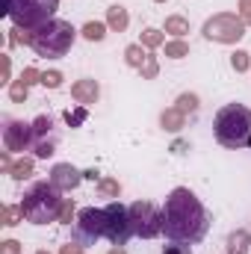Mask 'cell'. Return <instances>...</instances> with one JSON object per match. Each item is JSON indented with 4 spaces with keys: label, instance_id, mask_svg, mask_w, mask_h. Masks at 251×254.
<instances>
[{
    "label": "cell",
    "instance_id": "13",
    "mask_svg": "<svg viewBox=\"0 0 251 254\" xmlns=\"http://www.w3.org/2000/svg\"><path fill=\"white\" fill-rule=\"evenodd\" d=\"M107 27H110L113 33H125L127 27H130V15H127V9L122 3H113V6L107 9Z\"/></svg>",
    "mask_w": 251,
    "mask_h": 254
},
{
    "label": "cell",
    "instance_id": "25",
    "mask_svg": "<svg viewBox=\"0 0 251 254\" xmlns=\"http://www.w3.org/2000/svg\"><path fill=\"white\" fill-rule=\"evenodd\" d=\"M33 130H36V139H48L54 133V116H39L33 119Z\"/></svg>",
    "mask_w": 251,
    "mask_h": 254
},
{
    "label": "cell",
    "instance_id": "40",
    "mask_svg": "<svg viewBox=\"0 0 251 254\" xmlns=\"http://www.w3.org/2000/svg\"><path fill=\"white\" fill-rule=\"evenodd\" d=\"M83 178H89V181H101V175H98L95 169H89V172H83Z\"/></svg>",
    "mask_w": 251,
    "mask_h": 254
},
{
    "label": "cell",
    "instance_id": "12",
    "mask_svg": "<svg viewBox=\"0 0 251 254\" xmlns=\"http://www.w3.org/2000/svg\"><path fill=\"white\" fill-rule=\"evenodd\" d=\"M160 127L169 130V133H181V130L187 127V116H184L178 107H166V110L160 113Z\"/></svg>",
    "mask_w": 251,
    "mask_h": 254
},
{
    "label": "cell",
    "instance_id": "20",
    "mask_svg": "<svg viewBox=\"0 0 251 254\" xmlns=\"http://www.w3.org/2000/svg\"><path fill=\"white\" fill-rule=\"evenodd\" d=\"M163 48H166V57H169V60H184V57H189V42L187 39H169Z\"/></svg>",
    "mask_w": 251,
    "mask_h": 254
},
{
    "label": "cell",
    "instance_id": "35",
    "mask_svg": "<svg viewBox=\"0 0 251 254\" xmlns=\"http://www.w3.org/2000/svg\"><path fill=\"white\" fill-rule=\"evenodd\" d=\"M163 254H192V249H189V243H172L163 249Z\"/></svg>",
    "mask_w": 251,
    "mask_h": 254
},
{
    "label": "cell",
    "instance_id": "23",
    "mask_svg": "<svg viewBox=\"0 0 251 254\" xmlns=\"http://www.w3.org/2000/svg\"><path fill=\"white\" fill-rule=\"evenodd\" d=\"M27 216H24V207L21 204H6L3 207V225L6 228H15V225H21Z\"/></svg>",
    "mask_w": 251,
    "mask_h": 254
},
{
    "label": "cell",
    "instance_id": "8",
    "mask_svg": "<svg viewBox=\"0 0 251 254\" xmlns=\"http://www.w3.org/2000/svg\"><path fill=\"white\" fill-rule=\"evenodd\" d=\"M130 222H133V234L139 240H154L163 234V210L154 201H133Z\"/></svg>",
    "mask_w": 251,
    "mask_h": 254
},
{
    "label": "cell",
    "instance_id": "38",
    "mask_svg": "<svg viewBox=\"0 0 251 254\" xmlns=\"http://www.w3.org/2000/svg\"><path fill=\"white\" fill-rule=\"evenodd\" d=\"M12 166H15V160L9 157V151H0V169L9 175V172H12Z\"/></svg>",
    "mask_w": 251,
    "mask_h": 254
},
{
    "label": "cell",
    "instance_id": "42",
    "mask_svg": "<svg viewBox=\"0 0 251 254\" xmlns=\"http://www.w3.org/2000/svg\"><path fill=\"white\" fill-rule=\"evenodd\" d=\"M240 18H243V21H246V24L251 27V12H246V15H240Z\"/></svg>",
    "mask_w": 251,
    "mask_h": 254
},
{
    "label": "cell",
    "instance_id": "9",
    "mask_svg": "<svg viewBox=\"0 0 251 254\" xmlns=\"http://www.w3.org/2000/svg\"><path fill=\"white\" fill-rule=\"evenodd\" d=\"M36 145V130L33 122H18V119H6L3 122V148L6 151H33Z\"/></svg>",
    "mask_w": 251,
    "mask_h": 254
},
{
    "label": "cell",
    "instance_id": "18",
    "mask_svg": "<svg viewBox=\"0 0 251 254\" xmlns=\"http://www.w3.org/2000/svg\"><path fill=\"white\" fill-rule=\"evenodd\" d=\"M33 169H36L33 157H21V160H15L9 178H12V181H30V178H33Z\"/></svg>",
    "mask_w": 251,
    "mask_h": 254
},
{
    "label": "cell",
    "instance_id": "21",
    "mask_svg": "<svg viewBox=\"0 0 251 254\" xmlns=\"http://www.w3.org/2000/svg\"><path fill=\"white\" fill-rule=\"evenodd\" d=\"M98 195H101V198L116 201V198L122 195V184H119L116 178H101V181H98Z\"/></svg>",
    "mask_w": 251,
    "mask_h": 254
},
{
    "label": "cell",
    "instance_id": "2",
    "mask_svg": "<svg viewBox=\"0 0 251 254\" xmlns=\"http://www.w3.org/2000/svg\"><path fill=\"white\" fill-rule=\"evenodd\" d=\"M213 133L222 148H246L251 139V110L246 104H225L213 119Z\"/></svg>",
    "mask_w": 251,
    "mask_h": 254
},
{
    "label": "cell",
    "instance_id": "33",
    "mask_svg": "<svg viewBox=\"0 0 251 254\" xmlns=\"http://www.w3.org/2000/svg\"><path fill=\"white\" fill-rule=\"evenodd\" d=\"M12 60H9V54H0V83L3 86H9L12 83Z\"/></svg>",
    "mask_w": 251,
    "mask_h": 254
},
{
    "label": "cell",
    "instance_id": "37",
    "mask_svg": "<svg viewBox=\"0 0 251 254\" xmlns=\"http://www.w3.org/2000/svg\"><path fill=\"white\" fill-rule=\"evenodd\" d=\"M0 249H3V254H21V243L18 240H3Z\"/></svg>",
    "mask_w": 251,
    "mask_h": 254
},
{
    "label": "cell",
    "instance_id": "29",
    "mask_svg": "<svg viewBox=\"0 0 251 254\" xmlns=\"http://www.w3.org/2000/svg\"><path fill=\"white\" fill-rule=\"evenodd\" d=\"M139 74H142V80H154V77L160 74V63H157V57H154V54H148V60L142 63Z\"/></svg>",
    "mask_w": 251,
    "mask_h": 254
},
{
    "label": "cell",
    "instance_id": "19",
    "mask_svg": "<svg viewBox=\"0 0 251 254\" xmlns=\"http://www.w3.org/2000/svg\"><path fill=\"white\" fill-rule=\"evenodd\" d=\"M175 107H178L184 116H192V113H198V107H201V98H198L195 92H184V95H178Z\"/></svg>",
    "mask_w": 251,
    "mask_h": 254
},
{
    "label": "cell",
    "instance_id": "15",
    "mask_svg": "<svg viewBox=\"0 0 251 254\" xmlns=\"http://www.w3.org/2000/svg\"><path fill=\"white\" fill-rule=\"evenodd\" d=\"M251 252V234L249 231H234L228 234V254H249Z\"/></svg>",
    "mask_w": 251,
    "mask_h": 254
},
{
    "label": "cell",
    "instance_id": "30",
    "mask_svg": "<svg viewBox=\"0 0 251 254\" xmlns=\"http://www.w3.org/2000/svg\"><path fill=\"white\" fill-rule=\"evenodd\" d=\"M86 119H89V107H77V110H68V113H65L68 127H80Z\"/></svg>",
    "mask_w": 251,
    "mask_h": 254
},
{
    "label": "cell",
    "instance_id": "6",
    "mask_svg": "<svg viewBox=\"0 0 251 254\" xmlns=\"http://www.w3.org/2000/svg\"><path fill=\"white\" fill-rule=\"evenodd\" d=\"M246 21L240 18V12H216L213 18L204 21L201 33L207 42H216V45H237L243 36H246Z\"/></svg>",
    "mask_w": 251,
    "mask_h": 254
},
{
    "label": "cell",
    "instance_id": "26",
    "mask_svg": "<svg viewBox=\"0 0 251 254\" xmlns=\"http://www.w3.org/2000/svg\"><path fill=\"white\" fill-rule=\"evenodd\" d=\"M54 139L48 136V139H36V145H33V157L36 160H48V157H54Z\"/></svg>",
    "mask_w": 251,
    "mask_h": 254
},
{
    "label": "cell",
    "instance_id": "27",
    "mask_svg": "<svg viewBox=\"0 0 251 254\" xmlns=\"http://www.w3.org/2000/svg\"><path fill=\"white\" fill-rule=\"evenodd\" d=\"M231 68H234L237 74L251 71V54L249 51H234V54H231Z\"/></svg>",
    "mask_w": 251,
    "mask_h": 254
},
{
    "label": "cell",
    "instance_id": "44",
    "mask_svg": "<svg viewBox=\"0 0 251 254\" xmlns=\"http://www.w3.org/2000/svg\"><path fill=\"white\" fill-rule=\"evenodd\" d=\"M154 3H169V0H154Z\"/></svg>",
    "mask_w": 251,
    "mask_h": 254
},
{
    "label": "cell",
    "instance_id": "34",
    "mask_svg": "<svg viewBox=\"0 0 251 254\" xmlns=\"http://www.w3.org/2000/svg\"><path fill=\"white\" fill-rule=\"evenodd\" d=\"M21 80H24L27 86H36V83H42V71H39L36 65H30V68L21 71Z\"/></svg>",
    "mask_w": 251,
    "mask_h": 254
},
{
    "label": "cell",
    "instance_id": "11",
    "mask_svg": "<svg viewBox=\"0 0 251 254\" xmlns=\"http://www.w3.org/2000/svg\"><path fill=\"white\" fill-rule=\"evenodd\" d=\"M71 98H74L80 107H92V104H98V98H101V86H98V80H92V77L74 80V83H71Z\"/></svg>",
    "mask_w": 251,
    "mask_h": 254
},
{
    "label": "cell",
    "instance_id": "4",
    "mask_svg": "<svg viewBox=\"0 0 251 254\" xmlns=\"http://www.w3.org/2000/svg\"><path fill=\"white\" fill-rule=\"evenodd\" d=\"M80 30H74L71 21H63V18H51L48 24L36 27L33 30V42L30 48L36 51V57H45V60H60L71 51V45L77 42Z\"/></svg>",
    "mask_w": 251,
    "mask_h": 254
},
{
    "label": "cell",
    "instance_id": "5",
    "mask_svg": "<svg viewBox=\"0 0 251 254\" xmlns=\"http://www.w3.org/2000/svg\"><path fill=\"white\" fill-rule=\"evenodd\" d=\"M60 9V0H3V12L21 30H36L48 24Z\"/></svg>",
    "mask_w": 251,
    "mask_h": 254
},
{
    "label": "cell",
    "instance_id": "28",
    "mask_svg": "<svg viewBox=\"0 0 251 254\" xmlns=\"http://www.w3.org/2000/svg\"><path fill=\"white\" fill-rule=\"evenodd\" d=\"M65 83L63 71H57V68H51V71H42V86L45 89H60Z\"/></svg>",
    "mask_w": 251,
    "mask_h": 254
},
{
    "label": "cell",
    "instance_id": "3",
    "mask_svg": "<svg viewBox=\"0 0 251 254\" xmlns=\"http://www.w3.org/2000/svg\"><path fill=\"white\" fill-rule=\"evenodd\" d=\"M63 190H57L51 181H36L30 190L21 195V207L30 225H51L60 222V210H63Z\"/></svg>",
    "mask_w": 251,
    "mask_h": 254
},
{
    "label": "cell",
    "instance_id": "17",
    "mask_svg": "<svg viewBox=\"0 0 251 254\" xmlns=\"http://www.w3.org/2000/svg\"><path fill=\"white\" fill-rule=\"evenodd\" d=\"M107 21H86L83 24V30H80V36L86 39V42H104L107 39Z\"/></svg>",
    "mask_w": 251,
    "mask_h": 254
},
{
    "label": "cell",
    "instance_id": "36",
    "mask_svg": "<svg viewBox=\"0 0 251 254\" xmlns=\"http://www.w3.org/2000/svg\"><path fill=\"white\" fill-rule=\"evenodd\" d=\"M83 249H86L83 243H77V240L71 243V240H68V243H65L63 249H60V254H86V252H83Z\"/></svg>",
    "mask_w": 251,
    "mask_h": 254
},
{
    "label": "cell",
    "instance_id": "22",
    "mask_svg": "<svg viewBox=\"0 0 251 254\" xmlns=\"http://www.w3.org/2000/svg\"><path fill=\"white\" fill-rule=\"evenodd\" d=\"M145 60H148V54H145V48H142V45H127V48H125V63L130 65V68H136V71H139Z\"/></svg>",
    "mask_w": 251,
    "mask_h": 254
},
{
    "label": "cell",
    "instance_id": "45",
    "mask_svg": "<svg viewBox=\"0 0 251 254\" xmlns=\"http://www.w3.org/2000/svg\"><path fill=\"white\" fill-rule=\"evenodd\" d=\"M249 148H251V139H249Z\"/></svg>",
    "mask_w": 251,
    "mask_h": 254
},
{
    "label": "cell",
    "instance_id": "14",
    "mask_svg": "<svg viewBox=\"0 0 251 254\" xmlns=\"http://www.w3.org/2000/svg\"><path fill=\"white\" fill-rule=\"evenodd\" d=\"M139 45H142L145 51H160V48L166 45V30H160V27H145Z\"/></svg>",
    "mask_w": 251,
    "mask_h": 254
},
{
    "label": "cell",
    "instance_id": "7",
    "mask_svg": "<svg viewBox=\"0 0 251 254\" xmlns=\"http://www.w3.org/2000/svg\"><path fill=\"white\" fill-rule=\"evenodd\" d=\"M110 234V216H107V207H83L77 213V222H74V237L77 243H98L101 237Z\"/></svg>",
    "mask_w": 251,
    "mask_h": 254
},
{
    "label": "cell",
    "instance_id": "1",
    "mask_svg": "<svg viewBox=\"0 0 251 254\" xmlns=\"http://www.w3.org/2000/svg\"><path fill=\"white\" fill-rule=\"evenodd\" d=\"M210 231V216L189 187H175L163 204V234L172 243H201Z\"/></svg>",
    "mask_w": 251,
    "mask_h": 254
},
{
    "label": "cell",
    "instance_id": "32",
    "mask_svg": "<svg viewBox=\"0 0 251 254\" xmlns=\"http://www.w3.org/2000/svg\"><path fill=\"white\" fill-rule=\"evenodd\" d=\"M74 216H77L74 198H65V201H63V210H60V225H71V222H77Z\"/></svg>",
    "mask_w": 251,
    "mask_h": 254
},
{
    "label": "cell",
    "instance_id": "39",
    "mask_svg": "<svg viewBox=\"0 0 251 254\" xmlns=\"http://www.w3.org/2000/svg\"><path fill=\"white\" fill-rule=\"evenodd\" d=\"M237 9H240V15L251 12V0H240V3H237Z\"/></svg>",
    "mask_w": 251,
    "mask_h": 254
},
{
    "label": "cell",
    "instance_id": "16",
    "mask_svg": "<svg viewBox=\"0 0 251 254\" xmlns=\"http://www.w3.org/2000/svg\"><path fill=\"white\" fill-rule=\"evenodd\" d=\"M163 30H166L172 39H184L189 33V18H184V15H169L166 24H163Z\"/></svg>",
    "mask_w": 251,
    "mask_h": 254
},
{
    "label": "cell",
    "instance_id": "31",
    "mask_svg": "<svg viewBox=\"0 0 251 254\" xmlns=\"http://www.w3.org/2000/svg\"><path fill=\"white\" fill-rule=\"evenodd\" d=\"M30 42H33V30H21V27L9 30V45H30Z\"/></svg>",
    "mask_w": 251,
    "mask_h": 254
},
{
    "label": "cell",
    "instance_id": "43",
    "mask_svg": "<svg viewBox=\"0 0 251 254\" xmlns=\"http://www.w3.org/2000/svg\"><path fill=\"white\" fill-rule=\"evenodd\" d=\"M36 254H51V252H45V249H39V252H36Z\"/></svg>",
    "mask_w": 251,
    "mask_h": 254
},
{
    "label": "cell",
    "instance_id": "10",
    "mask_svg": "<svg viewBox=\"0 0 251 254\" xmlns=\"http://www.w3.org/2000/svg\"><path fill=\"white\" fill-rule=\"evenodd\" d=\"M57 190H63V192H71V190H77L86 178H83V172L77 169V166H71V163H57L54 169H51V178H48Z\"/></svg>",
    "mask_w": 251,
    "mask_h": 254
},
{
    "label": "cell",
    "instance_id": "24",
    "mask_svg": "<svg viewBox=\"0 0 251 254\" xmlns=\"http://www.w3.org/2000/svg\"><path fill=\"white\" fill-rule=\"evenodd\" d=\"M27 95H30V86H27L21 77L9 83V101H12V104H24V101H27Z\"/></svg>",
    "mask_w": 251,
    "mask_h": 254
},
{
    "label": "cell",
    "instance_id": "41",
    "mask_svg": "<svg viewBox=\"0 0 251 254\" xmlns=\"http://www.w3.org/2000/svg\"><path fill=\"white\" fill-rule=\"evenodd\" d=\"M107 254H127V252H125V246H113Z\"/></svg>",
    "mask_w": 251,
    "mask_h": 254
}]
</instances>
